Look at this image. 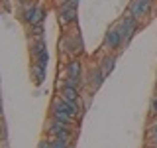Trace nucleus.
I'll return each mask as SVG.
<instances>
[{
    "label": "nucleus",
    "instance_id": "18",
    "mask_svg": "<svg viewBox=\"0 0 157 148\" xmlns=\"http://www.w3.org/2000/svg\"><path fill=\"white\" fill-rule=\"evenodd\" d=\"M43 34H45V26H43V24H33V26H29V39L43 38Z\"/></svg>",
    "mask_w": 157,
    "mask_h": 148
},
{
    "label": "nucleus",
    "instance_id": "17",
    "mask_svg": "<svg viewBox=\"0 0 157 148\" xmlns=\"http://www.w3.org/2000/svg\"><path fill=\"white\" fill-rule=\"evenodd\" d=\"M33 63H37L39 67L47 69V65H49V49H43V51H39L37 56L33 57Z\"/></svg>",
    "mask_w": 157,
    "mask_h": 148
},
{
    "label": "nucleus",
    "instance_id": "2",
    "mask_svg": "<svg viewBox=\"0 0 157 148\" xmlns=\"http://www.w3.org/2000/svg\"><path fill=\"white\" fill-rule=\"evenodd\" d=\"M59 51H61V56L65 53L69 59L81 56L82 53V39H81L78 30H67V34L59 39Z\"/></svg>",
    "mask_w": 157,
    "mask_h": 148
},
{
    "label": "nucleus",
    "instance_id": "4",
    "mask_svg": "<svg viewBox=\"0 0 157 148\" xmlns=\"http://www.w3.org/2000/svg\"><path fill=\"white\" fill-rule=\"evenodd\" d=\"M45 134L49 138H75V126H69L49 117V121L45 122Z\"/></svg>",
    "mask_w": 157,
    "mask_h": 148
},
{
    "label": "nucleus",
    "instance_id": "24",
    "mask_svg": "<svg viewBox=\"0 0 157 148\" xmlns=\"http://www.w3.org/2000/svg\"><path fill=\"white\" fill-rule=\"evenodd\" d=\"M16 4H18L20 8H24V6H26V4H29V0H16Z\"/></svg>",
    "mask_w": 157,
    "mask_h": 148
},
{
    "label": "nucleus",
    "instance_id": "5",
    "mask_svg": "<svg viewBox=\"0 0 157 148\" xmlns=\"http://www.w3.org/2000/svg\"><path fill=\"white\" fill-rule=\"evenodd\" d=\"M102 47H104L106 53H120L122 49H124V38H122V34L118 32L116 26L108 28L106 34H104V42H102Z\"/></svg>",
    "mask_w": 157,
    "mask_h": 148
},
{
    "label": "nucleus",
    "instance_id": "8",
    "mask_svg": "<svg viewBox=\"0 0 157 148\" xmlns=\"http://www.w3.org/2000/svg\"><path fill=\"white\" fill-rule=\"evenodd\" d=\"M65 77L73 79V81H78L81 85L86 83V79L82 77V61H81V57L67 59V63H65Z\"/></svg>",
    "mask_w": 157,
    "mask_h": 148
},
{
    "label": "nucleus",
    "instance_id": "7",
    "mask_svg": "<svg viewBox=\"0 0 157 148\" xmlns=\"http://www.w3.org/2000/svg\"><path fill=\"white\" fill-rule=\"evenodd\" d=\"M39 12H41V6L37 2H29L24 8L18 10V18L26 26H33V24H39Z\"/></svg>",
    "mask_w": 157,
    "mask_h": 148
},
{
    "label": "nucleus",
    "instance_id": "26",
    "mask_svg": "<svg viewBox=\"0 0 157 148\" xmlns=\"http://www.w3.org/2000/svg\"><path fill=\"white\" fill-rule=\"evenodd\" d=\"M0 2H2V4H6V6H8V2H10V0H0Z\"/></svg>",
    "mask_w": 157,
    "mask_h": 148
},
{
    "label": "nucleus",
    "instance_id": "27",
    "mask_svg": "<svg viewBox=\"0 0 157 148\" xmlns=\"http://www.w3.org/2000/svg\"><path fill=\"white\" fill-rule=\"evenodd\" d=\"M55 2H59V4H61V2H63V0H55Z\"/></svg>",
    "mask_w": 157,
    "mask_h": 148
},
{
    "label": "nucleus",
    "instance_id": "12",
    "mask_svg": "<svg viewBox=\"0 0 157 148\" xmlns=\"http://www.w3.org/2000/svg\"><path fill=\"white\" fill-rule=\"evenodd\" d=\"M49 117L55 118V121H59V122H65V125H69V126H75L77 125V118H73L71 115H67L65 111H61V109L55 107L53 103H51V107H49Z\"/></svg>",
    "mask_w": 157,
    "mask_h": 148
},
{
    "label": "nucleus",
    "instance_id": "14",
    "mask_svg": "<svg viewBox=\"0 0 157 148\" xmlns=\"http://www.w3.org/2000/svg\"><path fill=\"white\" fill-rule=\"evenodd\" d=\"M29 73H32V79H33V83H36L37 87H41L43 83H45V79H47V69L39 67L37 63H32V65H29Z\"/></svg>",
    "mask_w": 157,
    "mask_h": 148
},
{
    "label": "nucleus",
    "instance_id": "13",
    "mask_svg": "<svg viewBox=\"0 0 157 148\" xmlns=\"http://www.w3.org/2000/svg\"><path fill=\"white\" fill-rule=\"evenodd\" d=\"M57 97L67 99V101H71V103H78V105H81V101H82L81 89H73V87H63V89H59V91H57Z\"/></svg>",
    "mask_w": 157,
    "mask_h": 148
},
{
    "label": "nucleus",
    "instance_id": "15",
    "mask_svg": "<svg viewBox=\"0 0 157 148\" xmlns=\"http://www.w3.org/2000/svg\"><path fill=\"white\" fill-rule=\"evenodd\" d=\"M43 49H47V42H45V38L29 39V56H32V57H36L39 51H43Z\"/></svg>",
    "mask_w": 157,
    "mask_h": 148
},
{
    "label": "nucleus",
    "instance_id": "9",
    "mask_svg": "<svg viewBox=\"0 0 157 148\" xmlns=\"http://www.w3.org/2000/svg\"><path fill=\"white\" fill-rule=\"evenodd\" d=\"M53 105L59 107L61 111H65L67 115H71L73 118H81V115L85 113V111H82V107L78 105V103H71V101H67V99H61V97H55Z\"/></svg>",
    "mask_w": 157,
    "mask_h": 148
},
{
    "label": "nucleus",
    "instance_id": "19",
    "mask_svg": "<svg viewBox=\"0 0 157 148\" xmlns=\"http://www.w3.org/2000/svg\"><path fill=\"white\" fill-rule=\"evenodd\" d=\"M147 140H149L151 146H157V118L149 125V130H147Z\"/></svg>",
    "mask_w": 157,
    "mask_h": 148
},
{
    "label": "nucleus",
    "instance_id": "3",
    "mask_svg": "<svg viewBox=\"0 0 157 148\" xmlns=\"http://www.w3.org/2000/svg\"><path fill=\"white\" fill-rule=\"evenodd\" d=\"M114 26L118 28V32L122 34V38H124V46H128V43L134 39V36L137 34V30H140V22L132 16V14H124V16L118 18V22L114 24Z\"/></svg>",
    "mask_w": 157,
    "mask_h": 148
},
{
    "label": "nucleus",
    "instance_id": "6",
    "mask_svg": "<svg viewBox=\"0 0 157 148\" xmlns=\"http://www.w3.org/2000/svg\"><path fill=\"white\" fill-rule=\"evenodd\" d=\"M153 2L155 0H130L128 4V14H132L137 22L149 18L153 12Z\"/></svg>",
    "mask_w": 157,
    "mask_h": 148
},
{
    "label": "nucleus",
    "instance_id": "22",
    "mask_svg": "<svg viewBox=\"0 0 157 148\" xmlns=\"http://www.w3.org/2000/svg\"><path fill=\"white\" fill-rule=\"evenodd\" d=\"M47 18V8H41V12H39V24H43Z\"/></svg>",
    "mask_w": 157,
    "mask_h": 148
},
{
    "label": "nucleus",
    "instance_id": "10",
    "mask_svg": "<svg viewBox=\"0 0 157 148\" xmlns=\"http://www.w3.org/2000/svg\"><path fill=\"white\" fill-rule=\"evenodd\" d=\"M106 81V75L104 73H102V69H100V65H96L90 69V71H88V79H86V83H88V89H90L92 91V95H94V93L98 91V89L102 87V83Z\"/></svg>",
    "mask_w": 157,
    "mask_h": 148
},
{
    "label": "nucleus",
    "instance_id": "20",
    "mask_svg": "<svg viewBox=\"0 0 157 148\" xmlns=\"http://www.w3.org/2000/svg\"><path fill=\"white\" fill-rule=\"evenodd\" d=\"M149 117L151 118H157V95L149 101Z\"/></svg>",
    "mask_w": 157,
    "mask_h": 148
},
{
    "label": "nucleus",
    "instance_id": "25",
    "mask_svg": "<svg viewBox=\"0 0 157 148\" xmlns=\"http://www.w3.org/2000/svg\"><path fill=\"white\" fill-rule=\"evenodd\" d=\"M2 111H4V107H2V99H0V117H2Z\"/></svg>",
    "mask_w": 157,
    "mask_h": 148
},
{
    "label": "nucleus",
    "instance_id": "1",
    "mask_svg": "<svg viewBox=\"0 0 157 148\" xmlns=\"http://www.w3.org/2000/svg\"><path fill=\"white\" fill-rule=\"evenodd\" d=\"M78 4L81 0H63L57 6V18L63 28L71 30L78 24Z\"/></svg>",
    "mask_w": 157,
    "mask_h": 148
},
{
    "label": "nucleus",
    "instance_id": "21",
    "mask_svg": "<svg viewBox=\"0 0 157 148\" xmlns=\"http://www.w3.org/2000/svg\"><path fill=\"white\" fill-rule=\"evenodd\" d=\"M37 148H51V138H41V140L37 142Z\"/></svg>",
    "mask_w": 157,
    "mask_h": 148
},
{
    "label": "nucleus",
    "instance_id": "11",
    "mask_svg": "<svg viewBox=\"0 0 157 148\" xmlns=\"http://www.w3.org/2000/svg\"><path fill=\"white\" fill-rule=\"evenodd\" d=\"M118 56L120 53H104L102 56V59L98 61V65H100V69H102V73L108 77L112 71L116 69V63H118Z\"/></svg>",
    "mask_w": 157,
    "mask_h": 148
},
{
    "label": "nucleus",
    "instance_id": "23",
    "mask_svg": "<svg viewBox=\"0 0 157 148\" xmlns=\"http://www.w3.org/2000/svg\"><path fill=\"white\" fill-rule=\"evenodd\" d=\"M6 136V128H4V122L0 121V138H4Z\"/></svg>",
    "mask_w": 157,
    "mask_h": 148
},
{
    "label": "nucleus",
    "instance_id": "16",
    "mask_svg": "<svg viewBox=\"0 0 157 148\" xmlns=\"http://www.w3.org/2000/svg\"><path fill=\"white\" fill-rule=\"evenodd\" d=\"M51 148H75V138H51Z\"/></svg>",
    "mask_w": 157,
    "mask_h": 148
}]
</instances>
